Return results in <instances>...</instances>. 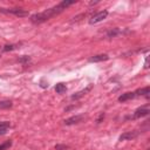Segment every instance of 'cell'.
<instances>
[{"instance_id": "obj_10", "label": "cell", "mask_w": 150, "mask_h": 150, "mask_svg": "<svg viewBox=\"0 0 150 150\" xmlns=\"http://www.w3.org/2000/svg\"><path fill=\"white\" fill-rule=\"evenodd\" d=\"M149 94H150V89H149V87H144V88H139V89H137L136 91H135V95L136 96H145L146 98L149 97Z\"/></svg>"}, {"instance_id": "obj_5", "label": "cell", "mask_w": 150, "mask_h": 150, "mask_svg": "<svg viewBox=\"0 0 150 150\" xmlns=\"http://www.w3.org/2000/svg\"><path fill=\"white\" fill-rule=\"evenodd\" d=\"M83 118H84V115H75V116H71V117L64 120L63 122H64L66 125H74V124L80 123Z\"/></svg>"}, {"instance_id": "obj_8", "label": "cell", "mask_w": 150, "mask_h": 150, "mask_svg": "<svg viewBox=\"0 0 150 150\" xmlns=\"http://www.w3.org/2000/svg\"><path fill=\"white\" fill-rule=\"evenodd\" d=\"M109 59V56L107 54H97V55H94L91 57H89V62H102V61H107Z\"/></svg>"}, {"instance_id": "obj_6", "label": "cell", "mask_w": 150, "mask_h": 150, "mask_svg": "<svg viewBox=\"0 0 150 150\" xmlns=\"http://www.w3.org/2000/svg\"><path fill=\"white\" fill-rule=\"evenodd\" d=\"M91 88H93V84H89V86H88V87H86L84 89H82V90H80V91L75 93L74 95H71V96H70V98H71V100H79V98L83 97L87 93H89V91L91 90Z\"/></svg>"}, {"instance_id": "obj_7", "label": "cell", "mask_w": 150, "mask_h": 150, "mask_svg": "<svg viewBox=\"0 0 150 150\" xmlns=\"http://www.w3.org/2000/svg\"><path fill=\"white\" fill-rule=\"evenodd\" d=\"M138 135V132L137 131H127V132H124V134H122L121 136H120V141L122 142V141H130V139H132V138H135L136 136Z\"/></svg>"}, {"instance_id": "obj_1", "label": "cell", "mask_w": 150, "mask_h": 150, "mask_svg": "<svg viewBox=\"0 0 150 150\" xmlns=\"http://www.w3.org/2000/svg\"><path fill=\"white\" fill-rule=\"evenodd\" d=\"M74 4H75V1L63 0V1H61L60 4H57V5L53 6V7H50V8L46 9V11H43V12H40V13H35V14H33V15L30 16V21H32L33 23H35V25L42 23V22H45V21L49 20L50 18H53V16H55V15H57V14L62 13L64 9H67L69 6H71V5H74Z\"/></svg>"}, {"instance_id": "obj_9", "label": "cell", "mask_w": 150, "mask_h": 150, "mask_svg": "<svg viewBox=\"0 0 150 150\" xmlns=\"http://www.w3.org/2000/svg\"><path fill=\"white\" fill-rule=\"evenodd\" d=\"M135 97H136L135 91H128V93H124V94H122L121 96H118V101H120V102H125V101L132 100V98H135Z\"/></svg>"}, {"instance_id": "obj_17", "label": "cell", "mask_w": 150, "mask_h": 150, "mask_svg": "<svg viewBox=\"0 0 150 150\" xmlns=\"http://www.w3.org/2000/svg\"><path fill=\"white\" fill-rule=\"evenodd\" d=\"M9 127H11V122H8V121L0 122V129H8Z\"/></svg>"}, {"instance_id": "obj_19", "label": "cell", "mask_w": 150, "mask_h": 150, "mask_svg": "<svg viewBox=\"0 0 150 150\" xmlns=\"http://www.w3.org/2000/svg\"><path fill=\"white\" fill-rule=\"evenodd\" d=\"M103 118H104V112H101V114H100V116H98V118L96 120V123H97V124H98V123H101V121H102Z\"/></svg>"}, {"instance_id": "obj_15", "label": "cell", "mask_w": 150, "mask_h": 150, "mask_svg": "<svg viewBox=\"0 0 150 150\" xmlns=\"http://www.w3.org/2000/svg\"><path fill=\"white\" fill-rule=\"evenodd\" d=\"M18 61H19V63H21V64H23V66H27L28 63H30L32 59H30V56H28V55H23V56L19 57Z\"/></svg>"}, {"instance_id": "obj_14", "label": "cell", "mask_w": 150, "mask_h": 150, "mask_svg": "<svg viewBox=\"0 0 150 150\" xmlns=\"http://www.w3.org/2000/svg\"><path fill=\"white\" fill-rule=\"evenodd\" d=\"M20 45L19 43H11V45H5L2 47V52H12L14 49H16Z\"/></svg>"}, {"instance_id": "obj_2", "label": "cell", "mask_w": 150, "mask_h": 150, "mask_svg": "<svg viewBox=\"0 0 150 150\" xmlns=\"http://www.w3.org/2000/svg\"><path fill=\"white\" fill-rule=\"evenodd\" d=\"M0 13H4V14H13L15 16H19V18H25V16H28L29 13L23 9V8H19V7H15V8H0Z\"/></svg>"}, {"instance_id": "obj_18", "label": "cell", "mask_w": 150, "mask_h": 150, "mask_svg": "<svg viewBox=\"0 0 150 150\" xmlns=\"http://www.w3.org/2000/svg\"><path fill=\"white\" fill-rule=\"evenodd\" d=\"M55 149L56 150H67V149H69V146L66 145V144H56L55 145Z\"/></svg>"}, {"instance_id": "obj_11", "label": "cell", "mask_w": 150, "mask_h": 150, "mask_svg": "<svg viewBox=\"0 0 150 150\" xmlns=\"http://www.w3.org/2000/svg\"><path fill=\"white\" fill-rule=\"evenodd\" d=\"M122 33H123V30H121L118 28H112V29L107 32V38H115V36H117L118 34H122Z\"/></svg>"}, {"instance_id": "obj_3", "label": "cell", "mask_w": 150, "mask_h": 150, "mask_svg": "<svg viewBox=\"0 0 150 150\" xmlns=\"http://www.w3.org/2000/svg\"><path fill=\"white\" fill-rule=\"evenodd\" d=\"M149 112H150V109H149V104H145V105H143V107H139V108H137V109L134 111V114H132V116H131L130 118H132V120H136V118H141V117H144V116L149 115Z\"/></svg>"}, {"instance_id": "obj_13", "label": "cell", "mask_w": 150, "mask_h": 150, "mask_svg": "<svg viewBox=\"0 0 150 150\" xmlns=\"http://www.w3.org/2000/svg\"><path fill=\"white\" fill-rule=\"evenodd\" d=\"M13 107V102L11 100H2L0 101V109H9Z\"/></svg>"}, {"instance_id": "obj_4", "label": "cell", "mask_w": 150, "mask_h": 150, "mask_svg": "<svg viewBox=\"0 0 150 150\" xmlns=\"http://www.w3.org/2000/svg\"><path fill=\"white\" fill-rule=\"evenodd\" d=\"M107 16H108V11H107V9L101 11V12H98V13L94 14V15L89 19V23H90V25H95V23H97V22L103 21Z\"/></svg>"}, {"instance_id": "obj_20", "label": "cell", "mask_w": 150, "mask_h": 150, "mask_svg": "<svg viewBox=\"0 0 150 150\" xmlns=\"http://www.w3.org/2000/svg\"><path fill=\"white\" fill-rule=\"evenodd\" d=\"M7 132V129H0V136L1 135H5Z\"/></svg>"}, {"instance_id": "obj_16", "label": "cell", "mask_w": 150, "mask_h": 150, "mask_svg": "<svg viewBox=\"0 0 150 150\" xmlns=\"http://www.w3.org/2000/svg\"><path fill=\"white\" fill-rule=\"evenodd\" d=\"M12 146V141H6L5 143L0 144V150H7Z\"/></svg>"}, {"instance_id": "obj_12", "label": "cell", "mask_w": 150, "mask_h": 150, "mask_svg": "<svg viewBox=\"0 0 150 150\" xmlns=\"http://www.w3.org/2000/svg\"><path fill=\"white\" fill-rule=\"evenodd\" d=\"M55 91H56L57 94H63V93H66V91H67V87H66V84L62 83V82L56 83V86H55Z\"/></svg>"}]
</instances>
